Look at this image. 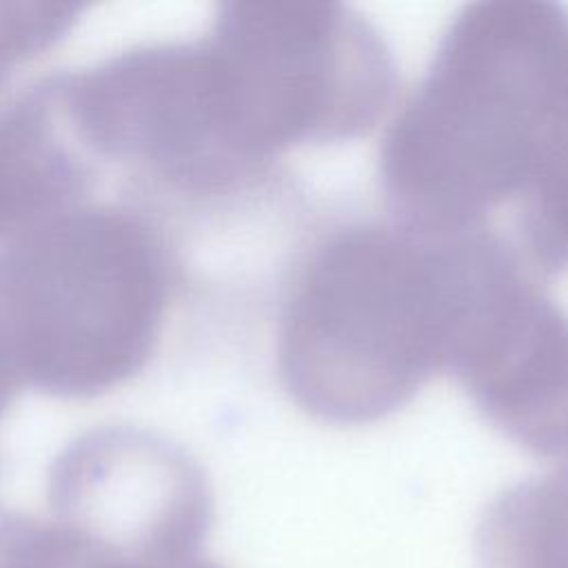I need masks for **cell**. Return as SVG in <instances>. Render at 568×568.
<instances>
[{
	"instance_id": "1",
	"label": "cell",
	"mask_w": 568,
	"mask_h": 568,
	"mask_svg": "<svg viewBox=\"0 0 568 568\" xmlns=\"http://www.w3.org/2000/svg\"><path fill=\"white\" fill-rule=\"evenodd\" d=\"M568 126V11L552 2L466 4L402 102L379 178L402 222L484 229L519 202Z\"/></svg>"
},
{
	"instance_id": "2",
	"label": "cell",
	"mask_w": 568,
	"mask_h": 568,
	"mask_svg": "<svg viewBox=\"0 0 568 568\" xmlns=\"http://www.w3.org/2000/svg\"><path fill=\"white\" fill-rule=\"evenodd\" d=\"M481 233L353 222L317 237L280 304L275 366L288 399L339 426L406 406L446 371Z\"/></svg>"
},
{
	"instance_id": "3",
	"label": "cell",
	"mask_w": 568,
	"mask_h": 568,
	"mask_svg": "<svg viewBox=\"0 0 568 568\" xmlns=\"http://www.w3.org/2000/svg\"><path fill=\"white\" fill-rule=\"evenodd\" d=\"M164 233L120 204H80L0 248V333L22 388L82 399L151 359L175 293Z\"/></svg>"
},
{
	"instance_id": "4",
	"label": "cell",
	"mask_w": 568,
	"mask_h": 568,
	"mask_svg": "<svg viewBox=\"0 0 568 568\" xmlns=\"http://www.w3.org/2000/svg\"><path fill=\"white\" fill-rule=\"evenodd\" d=\"M200 42L222 140L248 182L297 146L366 131L390 100L384 38L337 2H224Z\"/></svg>"
},
{
	"instance_id": "5",
	"label": "cell",
	"mask_w": 568,
	"mask_h": 568,
	"mask_svg": "<svg viewBox=\"0 0 568 568\" xmlns=\"http://www.w3.org/2000/svg\"><path fill=\"white\" fill-rule=\"evenodd\" d=\"M51 91L78 146L146 189L213 200L248 184L222 142L200 38L124 49Z\"/></svg>"
},
{
	"instance_id": "6",
	"label": "cell",
	"mask_w": 568,
	"mask_h": 568,
	"mask_svg": "<svg viewBox=\"0 0 568 568\" xmlns=\"http://www.w3.org/2000/svg\"><path fill=\"white\" fill-rule=\"evenodd\" d=\"M479 251L446 371L475 408L537 457L568 459V311L495 233Z\"/></svg>"
},
{
	"instance_id": "7",
	"label": "cell",
	"mask_w": 568,
	"mask_h": 568,
	"mask_svg": "<svg viewBox=\"0 0 568 568\" xmlns=\"http://www.w3.org/2000/svg\"><path fill=\"white\" fill-rule=\"evenodd\" d=\"M49 510L75 532L124 550L202 552L213 493L175 442L138 426H98L71 439L49 473Z\"/></svg>"
},
{
	"instance_id": "8",
	"label": "cell",
	"mask_w": 568,
	"mask_h": 568,
	"mask_svg": "<svg viewBox=\"0 0 568 568\" xmlns=\"http://www.w3.org/2000/svg\"><path fill=\"white\" fill-rule=\"evenodd\" d=\"M67 131L51 82L0 104V242L84 204L91 166Z\"/></svg>"
},
{
	"instance_id": "9",
	"label": "cell",
	"mask_w": 568,
	"mask_h": 568,
	"mask_svg": "<svg viewBox=\"0 0 568 568\" xmlns=\"http://www.w3.org/2000/svg\"><path fill=\"white\" fill-rule=\"evenodd\" d=\"M477 557L481 568H568V459L490 499Z\"/></svg>"
},
{
	"instance_id": "10",
	"label": "cell",
	"mask_w": 568,
	"mask_h": 568,
	"mask_svg": "<svg viewBox=\"0 0 568 568\" xmlns=\"http://www.w3.org/2000/svg\"><path fill=\"white\" fill-rule=\"evenodd\" d=\"M517 235L532 275L568 268V126L517 202Z\"/></svg>"
},
{
	"instance_id": "11",
	"label": "cell",
	"mask_w": 568,
	"mask_h": 568,
	"mask_svg": "<svg viewBox=\"0 0 568 568\" xmlns=\"http://www.w3.org/2000/svg\"><path fill=\"white\" fill-rule=\"evenodd\" d=\"M33 568H226L202 552L124 550L93 541L53 517L42 519Z\"/></svg>"
},
{
	"instance_id": "12",
	"label": "cell",
	"mask_w": 568,
	"mask_h": 568,
	"mask_svg": "<svg viewBox=\"0 0 568 568\" xmlns=\"http://www.w3.org/2000/svg\"><path fill=\"white\" fill-rule=\"evenodd\" d=\"M78 11L67 2H0V89L55 47L73 29Z\"/></svg>"
},
{
	"instance_id": "13",
	"label": "cell",
	"mask_w": 568,
	"mask_h": 568,
	"mask_svg": "<svg viewBox=\"0 0 568 568\" xmlns=\"http://www.w3.org/2000/svg\"><path fill=\"white\" fill-rule=\"evenodd\" d=\"M20 388H22L20 377L13 368V362L9 357V351H7L2 333H0V419H2L4 410L11 406V402Z\"/></svg>"
},
{
	"instance_id": "14",
	"label": "cell",
	"mask_w": 568,
	"mask_h": 568,
	"mask_svg": "<svg viewBox=\"0 0 568 568\" xmlns=\"http://www.w3.org/2000/svg\"><path fill=\"white\" fill-rule=\"evenodd\" d=\"M0 568H11V564H9L7 555H4V548H2V544H0Z\"/></svg>"
}]
</instances>
